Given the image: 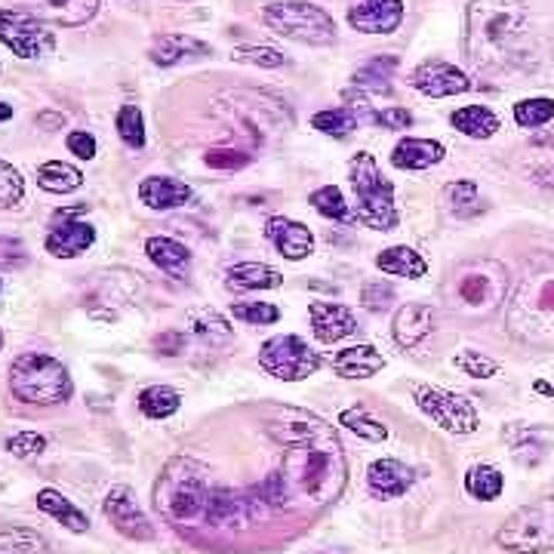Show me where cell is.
I'll return each mask as SVG.
<instances>
[{"label": "cell", "instance_id": "6da1fadb", "mask_svg": "<svg viewBox=\"0 0 554 554\" xmlns=\"http://www.w3.org/2000/svg\"><path fill=\"white\" fill-rule=\"evenodd\" d=\"M268 438L284 447L281 478L290 499H302L308 508H324L345 490V453L333 425L305 410H284L265 425Z\"/></svg>", "mask_w": 554, "mask_h": 554}, {"label": "cell", "instance_id": "7a4b0ae2", "mask_svg": "<svg viewBox=\"0 0 554 554\" xmlns=\"http://www.w3.org/2000/svg\"><path fill=\"white\" fill-rule=\"evenodd\" d=\"M210 493L207 468L191 456H176L154 484V505L170 524H194L207 518Z\"/></svg>", "mask_w": 554, "mask_h": 554}, {"label": "cell", "instance_id": "3957f363", "mask_svg": "<svg viewBox=\"0 0 554 554\" xmlns=\"http://www.w3.org/2000/svg\"><path fill=\"white\" fill-rule=\"evenodd\" d=\"M348 179L354 191V222L373 231H394L401 222L394 207V185L382 176L376 157L370 151H358L348 164Z\"/></svg>", "mask_w": 554, "mask_h": 554}, {"label": "cell", "instance_id": "277c9868", "mask_svg": "<svg viewBox=\"0 0 554 554\" xmlns=\"http://www.w3.org/2000/svg\"><path fill=\"white\" fill-rule=\"evenodd\" d=\"M527 25L521 0H474L468 10V59L487 62V50H505Z\"/></svg>", "mask_w": 554, "mask_h": 554}, {"label": "cell", "instance_id": "5b68a950", "mask_svg": "<svg viewBox=\"0 0 554 554\" xmlns=\"http://www.w3.org/2000/svg\"><path fill=\"white\" fill-rule=\"evenodd\" d=\"M10 391L13 398L22 404H37V407H53L65 404L74 394L71 373L62 361L53 354L28 351L22 358L13 361L10 367Z\"/></svg>", "mask_w": 554, "mask_h": 554}, {"label": "cell", "instance_id": "8992f818", "mask_svg": "<svg viewBox=\"0 0 554 554\" xmlns=\"http://www.w3.org/2000/svg\"><path fill=\"white\" fill-rule=\"evenodd\" d=\"M262 22L296 44H311V47H327L336 41V19L308 0H271L262 10Z\"/></svg>", "mask_w": 554, "mask_h": 554}, {"label": "cell", "instance_id": "52a82bcc", "mask_svg": "<svg viewBox=\"0 0 554 554\" xmlns=\"http://www.w3.org/2000/svg\"><path fill=\"white\" fill-rule=\"evenodd\" d=\"M496 545L514 554L554 551V499L524 505L514 511L496 533Z\"/></svg>", "mask_w": 554, "mask_h": 554}, {"label": "cell", "instance_id": "ba28073f", "mask_svg": "<svg viewBox=\"0 0 554 554\" xmlns=\"http://www.w3.org/2000/svg\"><path fill=\"white\" fill-rule=\"evenodd\" d=\"M259 367L281 382H302L321 370V354L314 351L302 336L284 333V336H271L262 342Z\"/></svg>", "mask_w": 554, "mask_h": 554}, {"label": "cell", "instance_id": "9c48e42d", "mask_svg": "<svg viewBox=\"0 0 554 554\" xmlns=\"http://www.w3.org/2000/svg\"><path fill=\"white\" fill-rule=\"evenodd\" d=\"M413 401L416 407L450 434H474L481 425V416L474 410V404L462 394H453V391H444L438 385H413Z\"/></svg>", "mask_w": 554, "mask_h": 554}, {"label": "cell", "instance_id": "30bf717a", "mask_svg": "<svg viewBox=\"0 0 554 554\" xmlns=\"http://www.w3.org/2000/svg\"><path fill=\"white\" fill-rule=\"evenodd\" d=\"M0 44L10 47L19 59H44L53 53L56 37L28 10L0 7Z\"/></svg>", "mask_w": 554, "mask_h": 554}, {"label": "cell", "instance_id": "8fae6325", "mask_svg": "<svg viewBox=\"0 0 554 554\" xmlns=\"http://www.w3.org/2000/svg\"><path fill=\"white\" fill-rule=\"evenodd\" d=\"M102 511H105V518L111 521V527L124 539H133V542H151L154 539V524L148 521V514L139 508L130 487H124V484L111 487L102 499Z\"/></svg>", "mask_w": 554, "mask_h": 554}, {"label": "cell", "instance_id": "7c38bea8", "mask_svg": "<svg viewBox=\"0 0 554 554\" xmlns=\"http://www.w3.org/2000/svg\"><path fill=\"white\" fill-rule=\"evenodd\" d=\"M410 87L419 90L422 96H431V99H447V96L468 93L471 81H468V74L459 71L456 65L441 62V59H428L419 68H413Z\"/></svg>", "mask_w": 554, "mask_h": 554}, {"label": "cell", "instance_id": "4fadbf2b", "mask_svg": "<svg viewBox=\"0 0 554 554\" xmlns=\"http://www.w3.org/2000/svg\"><path fill=\"white\" fill-rule=\"evenodd\" d=\"M308 318H311L314 339L324 342V345L342 342L358 330V318H354V311L348 305H339V302H311Z\"/></svg>", "mask_w": 554, "mask_h": 554}, {"label": "cell", "instance_id": "5bb4252c", "mask_svg": "<svg viewBox=\"0 0 554 554\" xmlns=\"http://www.w3.org/2000/svg\"><path fill=\"white\" fill-rule=\"evenodd\" d=\"M404 22V0H364L348 10V25L364 34H391Z\"/></svg>", "mask_w": 554, "mask_h": 554}, {"label": "cell", "instance_id": "9a60e30c", "mask_svg": "<svg viewBox=\"0 0 554 554\" xmlns=\"http://www.w3.org/2000/svg\"><path fill=\"white\" fill-rule=\"evenodd\" d=\"M265 237L274 244V250L290 262H299L314 253V234L308 225L287 219V216H271L265 222Z\"/></svg>", "mask_w": 554, "mask_h": 554}, {"label": "cell", "instance_id": "2e32d148", "mask_svg": "<svg viewBox=\"0 0 554 554\" xmlns=\"http://www.w3.org/2000/svg\"><path fill=\"white\" fill-rule=\"evenodd\" d=\"M19 4L41 22H53L65 28L90 22L99 10V0H19Z\"/></svg>", "mask_w": 554, "mask_h": 554}, {"label": "cell", "instance_id": "e0dca14e", "mask_svg": "<svg viewBox=\"0 0 554 554\" xmlns=\"http://www.w3.org/2000/svg\"><path fill=\"white\" fill-rule=\"evenodd\" d=\"M416 481V471L401 459H376L367 468V487L376 499H401Z\"/></svg>", "mask_w": 554, "mask_h": 554}, {"label": "cell", "instance_id": "ac0fdd59", "mask_svg": "<svg viewBox=\"0 0 554 554\" xmlns=\"http://www.w3.org/2000/svg\"><path fill=\"white\" fill-rule=\"evenodd\" d=\"M93 244H96V228L90 222H81V219H62V225H53V231L44 241L47 253L56 259H77V256H84Z\"/></svg>", "mask_w": 554, "mask_h": 554}, {"label": "cell", "instance_id": "d6986e66", "mask_svg": "<svg viewBox=\"0 0 554 554\" xmlns=\"http://www.w3.org/2000/svg\"><path fill=\"white\" fill-rule=\"evenodd\" d=\"M431 330H434V308L428 302H407L404 308H398L394 324H391L394 342L407 351L416 348Z\"/></svg>", "mask_w": 554, "mask_h": 554}, {"label": "cell", "instance_id": "ffe728a7", "mask_svg": "<svg viewBox=\"0 0 554 554\" xmlns=\"http://www.w3.org/2000/svg\"><path fill=\"white\" fill-rule=\"evenodd\" d=\"M191 188L173 176H145L139 182V201L148 210H176L191 201Z\"/></svg>", "mask_w": 554, "mask_h": 554}, {"label": "cell", "instance_id": "44dd1931", "mask_svg": "<svg viewBox=\"0 0 554 554\" xmlns=\"http://www.w3.org/2000/svg\"><path fill=\"white\" fill-rule=\"evenodd\" d=\"M444 154H447V148H444L441 142L407 136V139H401L398 145H394L391 164L398 167V170H413V173H419V170H428V167H434V164H441Z\"/></svg>", "mask_w": 554, "mask_h": 554}, {"label": "cell", "instance_id": "7402d4cb", "mask_svg": "<svg viewBox=\"0 0 554 554\" xmlns=\"http://www.w3.org/2000/svg\"><path fill=\"white\" fill-rule=\"evenodd\" d=\"M145 253L164 274H170L173 281H185V277L191 274V250L185 244L173 241V237H161V234L148 237Z\"/></svg>", "mask_w": 554, "mask_h": 554}, {"label": "cell", "instance_id": "603a6c76", "mask_svg": "<svg viewBox=\"0 0 554 554\" xmlns=\"http://www.w3.org/2000/svg\"><path fill=\"white\" fill-rule=\"evenodd\" d=\"M333 370L342 379H370L379 370H385V358L373 345H351L333 358Z\"/></svg>", "mask_w": 554, "mask_h": 554}, {"label": "cell", "instance_id": "cb8c5ba5", "mask_svg": "<svg viewBox=\"0 0 554 554\" xmlns=\"http://www.w3.org/2000/svg\"><path fill=\"white\" fill-rule=\"evenodd\" d=\"M225 284L231 290H277L284 284V274L265 262H241L228 268Z\"/></svg>", "mask_w": 554, "mask_h": 554}, {"label": "cell", "instance_id": "d4e9b609", "mask_svg": "<svg viewBox=\"0 0 554 554\" xmlns=\"http://www.w3.org/2000/svg\"><path fill=\"white\" fill-rule=\"evenodd\" d=\"M207 53H210V47L197 41V37H188V34H161L154 41V47H151L148 56H151L154 65L170 68V65H176V62H182L188 56H207Z\"/></svg>", "mask_w": 554, "mask_h": 554}, {"label": "cell", "instance_id": "484cf974", "mask_svg": "<svg viewBox=\"0 0 554 554\" xmlns=\"http://www.w3.org/2000/svg\"><path fill=\"white\" fill-rule=\"evenodd\" d=\"M37 508H41L44 514H50L53 521H59L65 530L71 533H87L90 530V518L87 514L77 508L68 496H62L59 490H41L37 493Z\"/></svg>", "mask_w": 554, "mask_h": 554}, {"label": "cell", "instance_id": "4316f807", "mask_svg": "<svg viewBox=\"0 0 554 554\" xmlns=\"http://www.w3.org/2000/svg\"><path fill=\"white\" fill-rule=\"evenodd\" d=\"M364 108L367 105H342V108H327V111H318L311 117V127L314 130H321L324 136H336V139H342V136H348V133H354L358 130L364 121H367V114H364Z\"/></svg>", "mask_w": 554, "mask_h": 554}, {"label": "cell", "instance_id": "83f0119b", "mask_svg": "<svg viewBox=\"0 0 554 554\" xmlns=\"http://www.w3.org/2000/svg\"><path fill=\"white\" fill-rule=\"evenodd\" d=\"M450 124L468 139H490L499 130V117L487 105H465L450 114Z\"/></svg>", "mask_w": 554, "mask_h": 554}, {"label": "cell", "instance_id": "f1b7e54d", "mask_svg": "<svg viewBox=\"0 0 554 554\" xmlns=\"http://www.w3.org/2000/svg\"><path fill=\"white\" fill-rule=\"evenodd\" d=\"M376 268L394 277H410V281H419L428 271V262L413 250V247H388L376 256Z\"/></svg>", "mask_w": 554, "mask_h": 554}, {"label": "cell", "instance_id": "f546056e", "mask_svg": "<svg viewBox=\"0 0 554 554\" xmlns=\"http://www.w3.org/2000/svg\"><path fill=\"white\" fill-rule=\"evenodd\" d=\"M394 68H398V59L394 56H376V59H370L367 65H361L358 71H354V87H358L361 93H373V96H379V93H388L391 90V74H394Z\"/></svg>", "mask_w": 554, "mask_h": 554}, {"label": "cell", "instance_id": "4dcf8cb0", "mask_svg": "<svg viewBox=\"0 0 554 554\" xmlns=\"http://www.w3.org/2000/svg\"><path fill=\"white\" fill-rule=\"evenodd\" d=\"M37 185L50 194H71L84 185V173L65 161H47L37 167Z\"/></svg>", "mask_w": 554, "mask_h": 554}, {"label": "cell", "instance_id": "1f68e13d", "mask_svg": "<svg viewBox=\"0 0 554 554\" xmlns=\"http://www.w3.org/2000/svg\"><path fill=\"white\" fill-rule=\"evenodd\" d=\"M188 327H191V333L197 339L210 342V348H219V345L231 342V324L222 318L216 308H197V311H191Z\"/></svg>", "mask_w": 554, "mask_h": 554}, {"label": "cell", "instance_id": "d6a6232c", "mask_svg": "<svg viewBox=\"0 0 554 554\" xmlns=\"http://www.w3.org/2000/svg\"><path fill=\"white\" fill-rule=\"evenodd\" d=\"M505 490V478L502 471L493 468V465H471L468 474H465V493L481 499V502H493L499 499Z\"/></svg>", "mask_w": 554, "mask_h": 554}, {"label": "cell", "instance_id": "836d02e7", "mask_svg": "<svg viewBox=\"0 0 554 554\" xmlns=\"http://www.w3.org/2000/svg\"><path fill=\"white\" fill-rule=\"evenodd\" d=\"M182 407V394L170 385H148L139 394V410L148 419H170Z\"/></svg>", "mask_w": 554, "mask_h": 554}, {"label": "cell", "instance_id": "e575fe53", "mask_svg": "<svg viewBox=\"0 0 554 554\" xmlns=\"http://www.w3.org/2000/svg\"><path fill=\"white\" fill-rule=\"evenodd\" d=\"M0 554H53V548L37 530L0 527Z\"/></svg>", "mask_w": 554, "mask_h": 554}, {"label": "cell", "instance_id": "d590c367", "mask_svg": "<svg viewBox=\"0 0 554 554\" xmlns=\"http://www.w3.org/2000/svg\"><path fill=\"white\" fill-rule=\"evenodd\" d=\"M339 425H345L348 431H354L364 441H385L388 438V425L379 416H373L364 404H354V407L342 410Z\"/></svg>", "mask_w": 554, "mask_h": 554}, {"label": "cell", "instance_id": "8d00e7d4", "mask_svg": "<svg viewBox=\"0 0 554 554\" xmlns=\"http://www.w3.org/2000/svg\"><path fill=\"white\" fill-rule=\"evenodd\" d=\"M444 204L447 210L456 216V219H474L481 213V191L471 179H462V182H450L447 191H444Z\"/></svg>", "mask_w": 554, "mask_h": 554}, {"label": "cell", "instance_id": "74e56055", "mask_svg": "<svg viewBox=\"0 0 554 554\" xmlns=\"http://www.w3.org/2000/svg\"><path fill=\"white\" fill-rule=\"evenodd\" d=\"M311 207L318 210L324 219H333V222H354V216L348 213V204H345V194L336 188V185H324L318 191H311Z\"/></svg>", "mask_w": 554, "mask_h": 554}, {"label": "cell", "instance_id": "f35d334b", "mask_svg": "<svg viewBox=\"0 0 554 554\" xmlns=\"http://www.w3.org/2000/svg\"><path fill=\"white\" fill-rule=\"evenodd\" d=\"M514 121L524 130H536L545 127L548 121H554V99L536 96V99H521L514 105Z\"/></svg>", "mask_w": 554, "mask_h": 554}, {"label": "cell", "instance_id": "ab89813d", "mask_svg": "<svg viewBox=\"0 0 554 554\" xmlns=\"http://www.w3.org/2000/svg\"><path fill=\"white\" fill-rule=\"evenodd\" d=\"M117 136H121V142L133 151L145 148V121H142V111L139 105H124L121 111H117Z\"/></svg>", "mask_w": 554, "mask_h": 554}, {"label": "cell", "instance_id": "60d3db41", "mask_svg": "<svg viewBox=\"0 0 554 554\" xmlns=\"http://www.w3.org/2000/svg\"><path fill=\"white\" fill-rule=\"evenodd\" d=\"M453 367H456L459 373L471 376V379H490V376L499 373V364H496L493 358H487V354H481V351H471V348H465V351L456 354Z\"/></svg>", "mask_w": 554, "mask_h": 554}, {"label": "cell", "instance_id": "b9f144b4", "mask_svg": "<svg viewBox=\"0 0 554 554\" xmlns=\"http://www.w3.org/2000/svg\"><path fill=\"white\" fill-rule=\"evenodd\" d=\"M231 314L237 321L253 324V327L277 324V318H281V311H277L271 302H231Z\"/></svg>", "mask_w": 554, "mask_h": 554}, {"label": "cell", "instance_id": "7bdbcfd3", "mask_svg": "<svg viewBox=\"0 0 554 554\" xmlns=\"http://www.w3.org/2000/svg\"><path fill=\"white\" fill-rule=\"evenodd\" d=\"M22 197H25L22 173L13 164L0 161V210H10V207L22 204Z\"/></svg>", "mask_w": 554, "mask_h": 554}, {"label": "cell", "instance_id": "ee69618b", "mask_svg": "<svg viewBox=\"0 0 554 554\" xmlns=\"http://www.w3.org/2000/svg\"><path fill=\"white\" fill-rule=\"evenodd\" d=\"M234 62H244V65H259V68H281L287 65V56L274 47H237L231 53Z\"/></svg>", "mask_w": 554, "mask_h": 554}, {"label": "cell", "instance_id": "f6af8a7d", "mask_svg": "<svg viewBox=\"0 0 554 554\" xmlns=\"http://www.w3.org/2000/svg\"><path fill=\"white\" fill-rule=\"evenodd\" d=\"M7 450L16 456V459H31V456H41L47 450V438L37 431H19L7 441Z\"/></svg>", "mask_w": 554, "mask_h": 554}, {"label": "cell", "instance_id": "bcb514c9", "mask_svg": "<svg viewBox=\"0 0 554 554\" xmlns=\"http://www.w3.org/2000/svg\"><path fill=\"white\" fill-rule=\"evenodd\" d=\"M31 262V253L16 237H0V268L4 271H19Z\"/></svg>", "mask_w": 554, "mask_h": 554}, {"label": "cell", "instance_id": "7dc6e473", "mask_svg": "<svg viewBox=\"0 0 554 554\" xmlns=\"http://www.w3.org/2000/svg\"><path fill=\"white\" fill-rule=\"evenodd\" d=\"M204 161L213 170H241V167L250 164V154L234 151V148H213V151L204 154Z\"/></svg>", "mask_w": 554, "mask_h": 554}, {"label": "cell", "instance_id": "c3c4849f", "mask_svg": "<svg viewBox=\"0 0 554 554\" xmlns=\"http://www.w3.org/2000/svg\"><path fill=\"white\" fill-rule=\"evenodd\" d=\"M361 302L367 311H385L394 302V287L385 281H370L361 293Z\"/></svg>", "mask_w": 554, "mask_h": 554}, {"label": "cell", "instance_id": "681fc988", "mask_svg": "<svg viewBox=\"0 0 554 554\" xmlns=\"http://www.w3.org/2000/svg\"><path fill=\"white\" fill-rule=\"evenodd\" d=\"M370 121L385 130H407L413 124V114L407 108H385V111H373Z\"/></svg>", "mask_w": 554, "mask_h": 554}, {"label": "cell", "instance_id": "f907efd6", "mask_svg": "<svg viewBox=\"0 0 554 554\" xmlns=\"http://www.w3.org/2000/svg\"><path fill=\"white\" fill-rule=\"evenodd\" d=\"M68 151L74 157H81V161H93V157H96V136L87 133V130L68 133Z\"/></svg>", "mask_w": 554, "mask_h": 554}, {"label": "cell", "instance_id": "816d5d0a", "mask_svg": "<svg viewBox=\"0 0 554 554\" xmlns=\"http://www.w3.org/2000/svg\"><path fill=\"white\" fill-rule=\"evenodd\" d=\"M484 290H487V284L481 281V277H465L462 281V287H459V293H462V299L465 302H471V305H478L481 299H484Z\"/></svg>", "mask_w": 554, "mask_h": 554}, {"label": "cell", "instance_id": "f5cc1de1", "mask_svg": "<svg viewBox=\"0 0 554 554\" xmlns=\"http://www.w3.org/2000/svg\"><path fill=\"white\" fill-rule=\"evenodd\" d=\"M157 348H161V354H170V358H173V354H182L185 351V336L182 333H164L161 339H157Z\"/></svg>", "mask_w": 554, "mask_h": 554}, {"label": "cell", "instance_id": "db71d44e", "mask_svg": "<svg viewBox=\"0 0 554 554\" xmlns=\"http://www.w3.org/2000/svg\"><path fill=\"white\" fill-rule=\"evenodd\" d=\"M533 179L554 188V167H539V170H533Z\"/></svg>", "mask_w": 554, "mask_h": 554}, {"label": "cell", "instance_id": "11a10c76", "mask_svg": "<svg viewBox=\"0 0 554 554\" xmlns=\"http://www.w3.org/2000/svg\"><path fill=\"white\" fill-rule=\"evenodd\" d=\"M10 117H13V105H4V102H0V124L10 121Z\"/></svg>", "mask_w": 554, "mask_h": 554}, {"label": "cell", "instance_id": "9f6ffc18", "mask_svg": "<svg viewBox=\"0 0 554 554\" xmlns=\"http://www.w3.org/2000/svg\"><path fill=\"white\" fill-rule=\"evenodd\" d=\"M536 391H542V394H554V388H551V385H545V382H536Z\"/></svg>", "mask_w": 554, "mask_h": 554}, {"label": "cell", "instance_id": "6f0895ef", "mask_svg": "<svg viewBox=\"0 0 554 554\" xmlns=\"http://www.w3.org/2000/svg\"><path fill=\"white\" fill-rule=\"evenodd\" d=\"M0 348H4V333H0Z\"/></svg>", "mask_w": 554, "mask_h": 554}]
</instances>
